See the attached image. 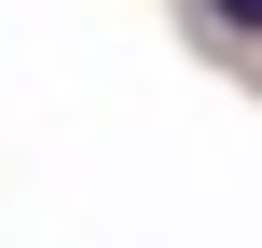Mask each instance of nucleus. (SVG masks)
Listing matches in <instances>:
<instances>
[{
  "mask_svg": "<svg viewBox=\"0 0 262 248\" xmlns=\"http://www.w3.org/2000/svg\"><path fill=\"white\" fill-rule=\"evenodd\" d=\"M207 14H221V28H235V41H262V0H207Z\"/></svg>",
  "mask_w": 262,
  "mask_h": 248,
  "instance_id": "obj_1",
  "label": "nucleus"
}]
</instances>
